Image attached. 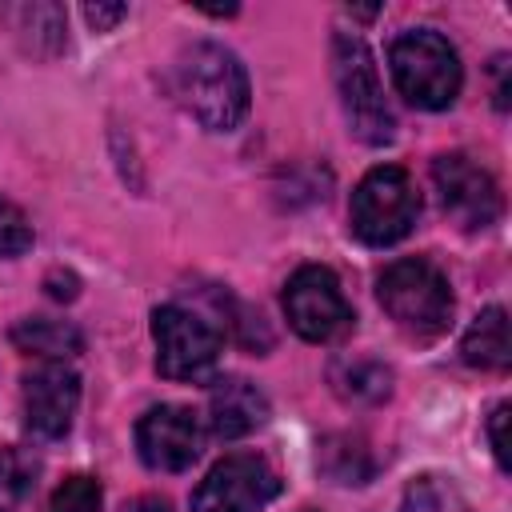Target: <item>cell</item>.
<instances>
[{
	"mask_svg": "<svg viewBox=\"0 0 512 512\" xmlns=\"http://www.w3.org/2000/svg\"><path fill=\"white\" fill-rule=\"evenodd\" d=\"M176 96L208 132H232L248 116V72L232 48L200 40L176 60Z\"/></svg>",
	"mask_w": 512,
	"mask_h": 512,
	"instance_id": "1",
	"label": "cell"
},
{
	"mask_svg": "<svg viewBox=\"0 0 512 512\" xmlns=\"http://www.w3.org/2000/svg\"><path fill=\"white\" fill-rule=\"evenodd\" d=\"M388 68H392L400 96L416 108H428V112L452 108L460 96V84H464V68H460L456 48L432 28L400 32L388 48Z\"/></svg>",
	"mask_w": 512,
	"mask_h": 512,
	"instance_id": "2",
	"label": "cell"
},
{
	"mask_svg": "<svg viewBox=\"0 0 512 512\" xmlns=\"http://www.w3.org/2000/svg\"><path fill=\"white\" fill-rule=\"evenodd\" d=\"M384 312L412 336H440L452 320V288L444 272L424 256H404L388 264L376 280Z\"/></svg>",
	"mask_w": 512,
	"mask_h": 512,
	"instance_id": "3",
	"label": "cell"
},
{
	"mask_svg": "<svg viewBox=\"0 0 512 512\" xmlns=\"http://www.w3.org/2000/svg\"><path fill=\"white\" fill-rule=\"evenodd\" d=\"M332 72H336L340 104H344L352 132L364 144H388L396 136V120H392V108L384 104L380 72H376L368 44L360 36L336 32L332 36Z\"/></svg>",
	"mask_w": 512,
	"mask_h": 512,
	"instance_id": "4",
	"label": "cell"
},
{
	"mask_svg": "<svg viewBox=\"0 0 512 512\" xmlns=\"http://www.w3.org/2000/svg\"><path fill=\"white\" fill-rule=\"evenodd\" d=\"M348 216H352L356 240H364L372 248H388L412 232V224L420 216V196L404 168L380 164L356 184Z\"/></svg>",
	"mask_w": 512,
	"mask_h": 512,
	"instance_id": "5",
	"label": "cell"
},
{
	"mask_svg": "<svg viewBox=\"0 0 512 512\" xmlns=\"http://www.w3.org/2000/svg\"><path fill=\"white\" fill-rule=\"evenodd\" d=\"M152 340H156V372L168 380L196 384L212 376L220 360V332L180 304H164L152 312Z\"/></svg>",
	"mask_w": 512,
	"mask_h": 512,
	"instance_id": "6",
	"label": "cell"
},
{
	"mask_svg": "<svg viewBox=\"0 0 512 512\" xmlns=\"http://www.w3.org/2000/svg\"><path fill=\"white\" fill-rule=\"evenodd\" d=\"M284 316H288L292 332L312 344L344 336L356 320L352 304L340 292V280L320 264H304L292 272V280L284 284Z\"/></svg>",
	"mask_w": 512,
	"mask_h": 512,
	"instance_id": "7",
	"label": "cell"
},
{
	"mask_svg": "<svg viewBox=\"0 0 512 512\" xmlns=\"http://www.w3.org/2000/svg\"><path fill=\"white\" fill-rule=\"evenodd\" d=\"M432 184L440 192V204L444 212L464 228V232H476V228H492L500 220V188L492 180L488 168H480L468 152H440L432 160Z\"/></svg>",
	"mask_w": 512,
	"mask_h": 512,
	"instance_id": "8",
	"label": "cell"
},
{
	"mask_svg": "<svg viewBox=\"0 0 512 512\" xmlns=\"http://www.w3.org/2000/svg\"><path fill=\"white\" fill-rule=\"evenodd\" d=\"M280 492V476L256 452L224 456L192 492V512H260Z\"/></svg>",
	"mask_w": 512,
	"mask_h": 512,
	"instance_id": "9",
	"label": "cell"
},
{
	"mask_svg": "<svg viewBox=\"0 0 512 512\" xmlns=\"http://www.w3.org/2000/svg\"><path fill=\"white\" fill-rule=\"evenodd\" d=\"M200 448H204V428H200L192 408L160 404V408H148L136 424V452L156 472L192 468Z\"/></svg>",
	"mask_w": 512,
	"mask_h": 512,
	"instance_id": "10",
	"label": "cell"
},
{
	"mask_svg": "<svg viewBox=\"0 0 512 512\" xmlns=\"http://www.w3.org/2000/svg\"><path fill=\"white\" fill-rule=\"evenodd\" d=\"M80 404V376L64 360H48L24 376V420L32 432L56 440L72 428Z\"/></svg>",
	"mask_w": 512,
	"mask_h": 512,
	"instance_id": "11",
	"label": "cell"
},
{
	"mask_svg": "<svg viewBox=\"0 0 512 512\" xmlns=\"http://www.w3.org/2000/svg\"><path fill=\"white\" fill-rule=\"evenodd\" d=\"M264 420H268V400L256 384L228 376V380H216V388L208 392V428L220 440H240L256 432Z\"/></svg>",
	"mask_w": 512,
	"mask_h": 512,
	"instance_id": "12",
	"label": "cell"
},
{
	"mask_svg": "<svg viewBox=\"0 0 512 512\" xmlns=\"http://www.w3.org/2000/svg\"><path fill=\"white\" fill-rule=\"evenodd\" d=\"M460 356L472 364V368H484V372H504L512 364V340H508V312L504 308H484L464 340H460Z\"/></svg>",
	"mask_w": 512,
	"mask_h": 512,
	"instance_id": "13",
	"label": "cell"
},
{
	"mask_svg": "<svg viewBox=\"0 0 512 512\" xmlns=\"http://www.w3.org/2000/svg\"><path fill=\"white\" fill-rule=\"evenodd\" d=\"M12 344L28 356H48V360H64V356H76L84 348L80 332L68 320H48V316L20 320L12 328Z\"/></svg>",
	"mask_w": 512,
	"mask_h": 512,
	"instance_id": "14",
	"label": "cell"
},
{
	"mask_svg": "<svg viewBox=\"0 0 512 512\" xmlns=\"http://www.w3.org/2000/svg\"><path fill=\"white\" fill-rule=\"evenodd\" d=\"M332 384L344 400L352 404H380L388 392H392V372L376 360H364V356H344L332 364Z\"/></svg>",
	"mask_w": 512,
	"mask_h": 512,
	"instance_id": "15",
	"label": "cell"
},
{
	"mask_svg": "<svg viewBox=\"0 0 512 512\" xmlns=\"http://www.w3.org/2000/svg\"><path fill=\"white\" fill-rule=\"evenodd\" d=\"M316 464H320L336 484H364V480L372 476V456H368V448H364L360 440H352V436H332V440H324Z\"/></svg>",
	"mask_w": 512,
	"mask_h": 512,
	"instance_id": "16",
	"label": "cell"
},
{
	"mask_svg": "<svg viewBox=\"0 0 512 512\" xmlns=\"http://www.w3.org/2000/svg\"><path fill=\"white\" fill-rule=\"evenodd\" d=\"M40 460L20 448H0V512H16L36 492Z\"/></svg>",
	"mask_w": 512,
	"mask_h": 512,
	"instance_id": "17",
	"label": "cell"
},
{
	"mask_svg": "<svg viewBox=\"0 0 512 512\" xmlns=\"http://www.w3.org/2000/svg\"><path fill=\"white\" fill-rule=\"evenodd\" d=\"M20 32H32V52H56L64 44V8L60 4H24L16 8Z\"/></svg>",
	"mask_w": 512,
	"mask_h": 512,
	"instance_id": "18",
	"label": "cell"
},
{
	"mask_svg": "<svg viewBox=\"0 0 512 512\" xmlns=\"http://www.w3.org/2000/svg\"><path fill=\"white\" fill-rule=\"evenodd\" d=\"M100 500H104V492H100V484L92 476H68L52 492L48 512H100Z\"/></svg>",
	"mask_w": 512,
	"mask_h": 512,
	"instance_id": "19",
	"label": "cell"
},
{
	"mask_svg": "<svg viewBox=\"0 0 512 512\" xmlns=\"http://www.w3.org/2000/svg\"><path fill=\"white\" fill-rule=\"evenodd\" d=\"M400 512H464V508H460V500L452 496V488H444L436 476H424V480H416V484L404 492Z\"/></svg>",
	"mask_w": 512,
	"mask_h": 512,
	"instance_id": "20",
	"label": "cell"
},
{
	"mask_svg": "<svg viewBox=\"0 0 512 512\" xmlns=\"http://www.w3.org/2000/svg\"><path fill=\"white\" fill-rule=\"evenodd\" d=\"M28 248H32V224H28V216L16 204L0 200V260H12L20 252H28Z\"/></svg>",
	"mask_w": 512,
	"mask_h": 512,
	"instance_id": "21",
	"label": "cell"
},
{
	"mask_svg": "<svg viewBox=\"0 0 512 512\" xmlns=\"http://www.w3.org/2000/svg\"><path fill=\"white\" fill-rule=\"evenodd\" d=\"M504 424H508V404H496L488 416V444L500 468H508V440H504Z\"/></svg>",
	"mask_w": 512,
	"mask_h": 512,
	"instance_id": "22",
	"label": "cell"
},
{
	"mask_svg": "<svg viewBox=\"0 0 512 512\" xmlns=\"http://www.w3.org/2000/svg\"><path fill=\"white\" fill-rule=\"evenodd\" d=\"M124 16H128V8H124V4H84V20H88L96 32L116 28Z\"/></svg>",
	"mask_w": 512,
	"mask_h": 512,
	"instance_id": "23",
	"label": "cell"
},
{
	"mask_svg": "<svg viewBox=\"0 0 512 512\" xmlns=\"http://www.w3.org/2000/svg\"><path fill=\"white\" fill-rule=\"evenodd\" d=\"M80 292V280L72 272H48V296L52 300H76Z\"/></svg>",
	"mask_w": 512,
	"mask_h": 512,
	"instance_id": "24",
	"label": "cell"
},
{
	"mask_svg": "<svg viewBox=\"0 0 512 512\" xmlns=\"http://www.w3.org/2000/svg\"><path fill=\"white\" fill-rule=\"evenodd\" d=\"M136 512H172V508H168V500L148 496V500H140V504H136Z\"/></svg>",
	"mask_w": 512,
	"mask_h": 512,
	"instance_id": "25",
	"label": "cell"
}]
</instances>
